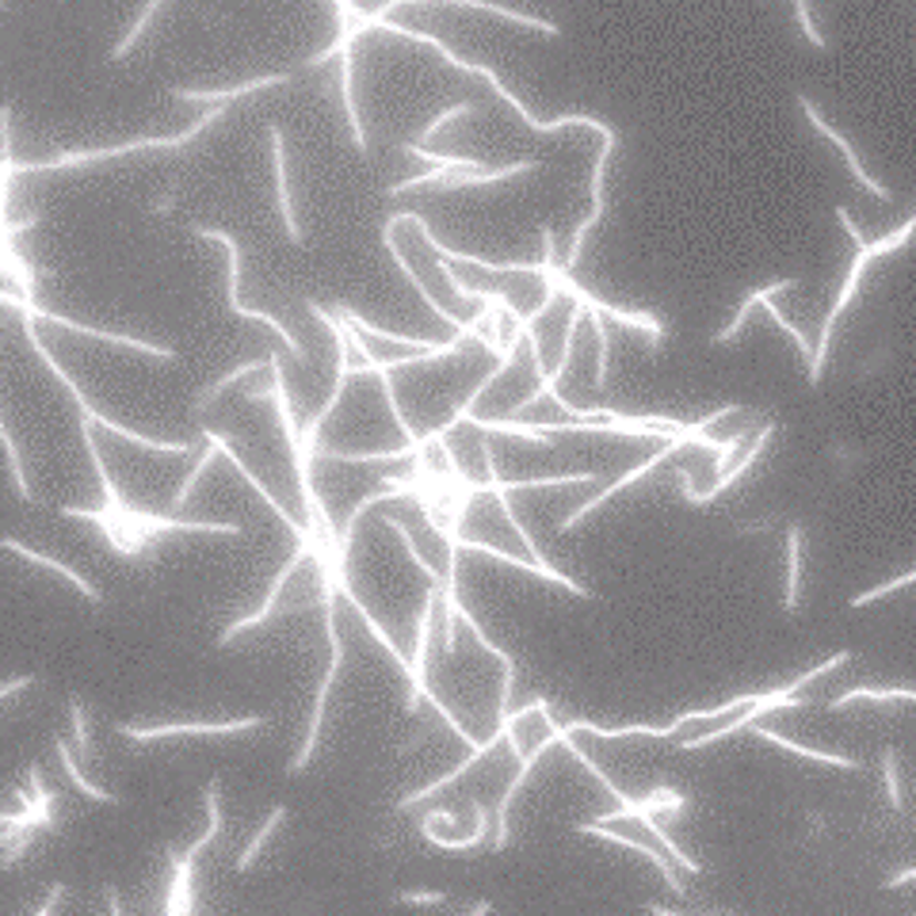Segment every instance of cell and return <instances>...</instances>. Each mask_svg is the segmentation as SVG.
I'll list each match as a JSON object with an SVG mask.
<instances>
[{"mask_svg":"<svg viewBox=\"0 0 916 916\" xmlns=\"http://www.w3.org/2000/svg\"><path fill=\"white\" fill-rule=\"evenodd\" d=\"M0 249H4V275H8V283H15L20 287V294L23 299H31L35 302V268H31V260H23L20 252H15V241H0Z\"/></svg>","mask_w":916,"mask_h":916,"instance_id":"obj_34","label":"cell"},{"mask_svg":"<svg viewBox=\"0 0 916 916\" xmlns=\"http://www.w3.org/2000/svg\"><path fill=\"white\" fill-rule=\"evenodd\" d=\"M473 112H478V107H473L470 100H462V104H451L447 112H439L428 126H424V131L417 134V142H420V146H428V138H436V134L444 131V126L451 123V118H466V115H473Z\"/></svg>","mask_w":916,"mask_h":916,"instance_id":"obj_47","label":"cell"},{"mask_svg":"<svg viewBox=\"0 0 916 916\" xmlns=\"http://www.w3.org/2000/svg\"><path fill=\"white\" fill-rule=\"evenodd\" d=\"M202 439H207V444H215V447H218V455H222V458H226V462H229V466H233V470H237V473H241V478H244V486H249V489H252V493H257V497H260V500H264V504L271 508V512H275V520H283V528H287V531H291V534H294V539H299V542H313V539H318V534H313V531H310V523H302V520H294V516H291V512H287V508H283V500H279L275 493H271V489L264 486V481H260V478H257V470H252V466H249V462H244V458H241V455H237V451H233V447H229V444H226V436H218V431H215V428H202Z\"/></svg>","mask_w":916,"mask_h":916,"instance_id":"obj_14","label":"cell"},{"mask_svg":"<svg viewBox=\"0 0 916 916\" xmlns=\"http://www.w3.org/2000/svg\"><path fill=\"white\" fill-rule=\"evenodd\" d=\"M776 431H779V420H763L760 428L752 431V439H749V447H745V451H741V458H737V462L729 466V470L722 473V478L715 481V489H702V493H699V489L691 486V473H687V470H676V481H680V493H684L687 504L707 508V504H715V500L722 497V493H729V489H733L737 481H741L745 473H749L752 466L760 462L763 451H768V444H771V439H776Z\"/></svg>","mask_w":916,"mask_h":916,"instance_id":"obj_8","label":"cell"},{"mask_svg":"<svg viewBox=\"0 0 916 916\" xmlns=\"http://www.w3.org/2000/svg\"><path fill=\"white\" fill-rule=\"evenodd\" d=\"M268 142H271V168H275L279 218H283V229H287V237H291V244H302V241H305V229H302V222H299V215H294L291 184H287V146H283V131H279L275 123L268 126Z\"/></svg>","mask_w":916,"mask_h":916,"instance_id":"obj_19","label":"cell"},{"mask_svg":"<svg viewBox=\"0 0 916 916\" xmlns=\"http://www.w3.org/2000/svg\"><path fill=\"white\" fill-rule=\"evenodd\" d=\"M202 802H207V829H202V836L195 840V844L184 852V860H199L202 852H207L210 844H215L218 836H222V779H210L207 791H202Z\"/></svg>","mask_w":916,"mask_h":916,"instance_id":"obj_27","label":"cell"},{"mask_svg":"<svg viewBox=\"0 0 916 916\" xmlns=\"http://www.w3.org/2000/svg\"><path fill=\"white\" fill-rule=\"evenodd\" d=\"M581 836H596V840H607V844H618V847H626V852H638V855H646V860L653 863V867L660 871V878H665V886L673 889V894H684V882L680 875L673 871V860H668L665 852H660L657 844H642V840H631V836H623V833H615V829H607V825H600V821H589V825H573Z\"/></svg>","mask_w":916,"mask_h":916,"instance_id":"obj_18","label":"cell"},{"mask_svg":"<svg viewBox=\"0 0 916 916\" xmlns=\"http://www.w3.org/2000/svg\"><path fill=\"white\" fill-rule=\"evenodd\" d=\"M341 596H344V604L352 607L355 615H360V623L367 626V634H371V638H375L378 646L386 649V657H389V660H394V665H397V673H405V680H409V676H413V657H405V649L397 646L394 638H389V634H386V626H382L378 618H375V611H371L367 604H363L360 596H355L352 581H344V576H341Z\"/></svg>","mask_w":916,"mask_h":916,"instance_id":"obj_21","label":"cell"},{"mask_svg":"<svg viewBox=\"0 0 916 916\" xmlns=\"http://www.w3.org/2000/svg\"><path fill=\"white\" fill-rule=\"evenodd\" d=\"M424 825H458L451 810H428V818H424Z\"/></svg>","mask_w":916,"mask_h":916,"instance_id":"obj_55","label":"cell"},{"mask_svg":"<svg viewBox=\"0 0 916 916\" xmlns=\"http://www.w3.org/2000/svg\"><path fill=\"white\" fill-rule=\"evenodd\" d=\"M283 821H287V805H275V810H271V813H268V821H264V825H260V833H257V836H252V840H249V847H244V852H241V855H237V863H233V871H241V875H244V871H249V867H252V863H257V855H260V847H264V844H268V836H271V833H275V829H279V825H283Z\"/></svg>","mask_w":916,"mask_h":916,"instance_id":"obj_41","label":"cell"},{"mask_svg":"<svg viewBox=\"0 0 916 916\" xmlns=\"http://www.w3.org/2000/svg\"><path fill=\"white\" fill-rule=\"evenodd\" d=\"M473 428L486 431V436H516V439H528L534 447H554V436L550 431H542V424H523L516 417H500V420H473Z\"/></svg>","mask_w":916,"mask_h":916,"instance_id":"obj_30","label":"cell"},{"mask_svg":"<svg viewBox=\"0 0 916 916\" xmlns=\"http://www.w3.org/2000/svg\"><path fill=\"white\" fill-rule=\"evenodd\" d=\"M264 715L249 718H229V722H176V726H118V733L131 737L134 745L165 741V737H229V733H249V729H264Z\"/></svg>","mask_w":916,"mask_h":916,"instance_id":"obj_12","label":"cell"},{"mask_svg":"<svg viewBox=\"0 0 916 916\" xmlns=\"http://www.w3.org/2000/svg\"><path fill=\"white\" fill-rule=\"evenodd\" d=\"M439 531H451V528H439ZM439 531H436V534H439ZM451 534H455L458 550H470V554L493 558V562H504V565H512V570H520V573H534V576H542V581L558 584V589H562V592H570V596H581V600H596V592H592L589 584L573 581L570 573L554 570V565H542V562H534V558L508 554V550H500V547H489V542H470V539H462V531H451Z\"/></svg>","mask_w":916,"mask_h":916,"instance_id":"obj_10","label":"cell"},{"mask_svg":"<svg viewBox=\"0 0 916 916\" xmlns=\"http://www.w3.org/2000/svg\"><path fill=\"white\" fill-rule=\"evenodd\" d=\"M799 287V275H787V279H776V283H763L757 287V291L749 294L741 305H737V313H733V321H729L726 329H718V336H715V344H733L737 336L745 333V325H749V318H752V310H760L763 302H771V299H779V294H787V291H794Z\"/></svg>","mask_w":916,"mask_h":916,"instance_id":"obj_22","label":"cell"},{"mask_svg":"<svg viewBox=\"0 0 916 916\" xmlns=\"http://www.w3.org/2000/svg\"><path fill=\"white\" fill-rule=\"evenodd\" d=\"M882 783H886V799L894 810H902V776H897V752L882 749Z\"/></svg>","mask_w":916,"mask_h":916,"instance_id":"obj_48","label":"cell"},{"mask_svg":"<svg viewBox=\"0 0 916 916\" xmlns=\"http://www.w3.org/2000/svg\"><path fill=\"white\" fill-rule=\"evenodd\" d=\"M28 787H31V805H35L39 813V829H46V833H54V794H50V787L42 783V771L39 763H31L28 768Z\"/></svg>","mask_w":916,"mask_h":916,"instance_id":"obj_38","label":"cell"},{"mask_svg":"<svg viewBox=\"0 0 916 916\" xmlns=\"http://www.w3.org/2000/svg\"><path fill=\"white\" fill-rule=\"evenodd\" d=\"M4 550H12L15 558H23V562H31V565H42V570H50V573H58L62 581H70L76 592H81L84 600H92V604H104V592L96 589V584L89 581L84 573H76L73 565H65V562H58V558H50V554H42V550H31V547H23V542H15V539H4Z\"/></svg>","mask_w":916,"mask_h":916,"instance_id":"obj_23","label":"cell"},{"mask_svg":"<svg viewBox=\"0 0 916 916\" xmlns=\"http://www.w3.org/2000/svg\"><path fill=\"white\" fill-rule=\"evenodd\" d=\"M35 684H39V676H35V673H31V676H20V680H8L4 687H0V699L8 702L15 691H23V687H35Z\"/></svg>","mask_w":916,"mask_h":916,"instance_id":"obj_54","label":"cell"},{"mask_svg":"<svg viewBox=\"0 0 916 916\" xmlns=\"http://www.w3.org/2000/svg\"><path fill=\"white\" fill-rule=\"evenodd\" d=\"M0 302H4V310L23 313V318H31V321H46V325H58V329H65V333L89 336V341H100V344L131 347V352L149 355V360H160V363H176V352H173V347H160V344H153V341H142V336L112 333V329H96V325H84V321H76V318H65V313L42 310L39 302H31V299H23V294H15L12 287H4V291H0Z\"/></svg>","mask_w":916,"mask_h":916,"instance_id":"obj_7","label":"cell"},{"mask_svg":"<svg viewBox=\"0 0 916 916\" xmlns=\"http://www.w3.org/2000/svg\"><path fill=\"white\" fill-rule=\"evenodd\" d=\"M104 902H107V916H123V905H118V889L104 886Z\"/></svg>","mask_w":916,"mask_h":916,"instance_id":"obj_56","label":"cell"},{"mask_svg":"<svg viewBox=\"0 0 916 916\" xmlns=\"http://www.w3.org/2000/svg\"><path fill=\"white\" fill-rule=\"evenodd\" d=\"M229 104H215L207 107L188 131L180 134H160V138H134V142H123V146H104V149H73V153H54V157L46 160H28V165H15V173L23 176H42V173H62V168H84V165H104V160H118V157H131V153H142V149H184L191 146L195 138H199L202 131H207L210 123H218V118L226 115Z\"/></svg>","mask_w":916,"mask_h":916,"instance_id":"obj_3","label":"cell"},{"mask_svg":"<svg viewBox=\"0 0 916 916\" xmlns=\"http://www.w3.org/2000/svg\"><path fill=\"white\" fill-rule=\"evenodd\" d=\"M752 733H757L760 741L776 745V749H783V752H794V757H802V760H813V763H825V768H836V771H860V768H863L860 760H852V757H840V752H825V749H810V745H802V741H791V737L776 733V729H752Z\"/></svg>","mask_w":916,"mask_h":916,"instance_id":"obj_25","label":"cell"},{"mask_svg":"<svg viewBox=\"0 0 916 916\" xmlns=\"http://www.w3.org/2000/svg\"><path fill=\"white\" fill-rule=\"evenodd\" d=\"M909 584H916V570L894 576V581H882V584H875V589H867V592H860V596H852V604H847V607H852V611L871 607V604H878V600H886V596H897V592L909 589Z\"/></svg>","mask_w":916,"mask_h":916,"instance_id":"obj_42","label":"cell"},{"mask_svg":"<svg viewBox=\"0 0 916 916\" xmlns=\"http://www.w3.org/2000/svg\"><path fill=\"white\" fill-rule=\"evenodd\" d=\"M913 237H916V210H913L909 218H905L902 226L894 229V233H886V237H878V241H867L863 249H855L852 268H847L844 283H840V291H836V302L829 305V313H825V325H821L818 344H813V363L805 367V382H810V386H821V378H825L829 347H833V333H836L840 318H844V310L852 305L855 291H860V283H863V275H867V268L875 264V260H882V257H894V252L905 249V244H909Z\"/></svg>","mask_w":916,"mask_h":916,"instance_id":"obj_2","label":"cell"},{"mask_svg":"<svg viewBox=\"0 0 916 916\" xmlns=\"http://www.w3.org/2000/svg\"><path fill=\"white\" fill-rule=\"evenodd\" d=\"M325 458H333V462H344V466H382V462H405V458H413V451H409V447H397V451H371V455L325 451Z\"/></svg>","mask_w":916,"mask_h":916,"instance_id":"obj_43","label":"cell"},{"mask_svg":"<svg viewBox=\"0 0 916 916\" xmlns=\"http://www.w3.org/2000/svg\"><path fill=\"white\" fill-rule=\"evenodd\" d=\"M15 318L23 321V336H28V344H31V352L39 355L42 360V367L50 371V375H54L58 382H62L65 386V394L73 397V405H76V413H81L84 420H92V424H100V428H107L112 431V436H123L126 444H134V447H142V451H157V455H191V444H168V439H153V436H142V431H134V428H123V424L118 420H112V417H104V413L96 409V405L89 402V397H84V389L76 386L73 382V375L70 371L62 367V363L54 360V355H50V347L39 341V333H35V321L31 318H23V313H15Z\"/></svg>","mask_w":916,"mask_h":916,"instance_id":"obj_5","label":"cell"},{"mask_svg":"<svg viewBox=\"0 0 916 916\" xmlns=\"http://www.w3.org/2000/svg\"><path fill=\"white\" fill-rule=\"evenodd\" d=\"M0 439H4V455H8V470H12V481H15V497L23 500V504H42V500L31 493L28 486V473H23V458H20V447H15L12 439V428H8V420H0Z\"/></svg>","mask_w":916,"mask_h":916,"instance_id":"obj_37","label":"cell"},{"mask_svg":"<svg viewBox=\"0 0 916 916\" xmlns=\"http://www.w3.org/2000/svg\"><path fill=\"white\" fill-rule=\"evenodd\" d=\"M554 745H558V737L547 729V733H542L539 741L531 745V752H528V757L520 760V771H516V779H512V783H508L504 799L497 802V818H493V852H504V847H508V836H512V833H508V810H512L516 794H520L523 787H528V779H531L534 763H539L542 757H547V752L554 749Z\"/></svg>","mask_w":916,"mask_h":916,"instance_id":"obj_17","label":"cell"},{"mask_svg":"<svg viewBox=\"0 0 916 916\" xmlns=\"http://www.w3.org/2000/svg\"><path fill=\"white\" fill-rule=\"evenodd\" d=\"M684 447H702V451H710V455H718V451H722V447H726V439H722V444H718V439H710V431H707V424H702V420H695V424H691V428H687V431H684V436H676V439H673V444H665V447H660V451H657V455H649V458H646V462H638V466H631V470H626V473H623V478H615V481H611V486H607V489H600V493H596V497H592V500H584V504H581V508H573V512H570V516H565V520H562V523H558V531H562V534H570V531H576V528H581V523H584V520H589V516H592V512H600V508H604V504H607V500H611V497H618V493H623V489H631V486H634V481H642V478H649V473H653V470H657V466H665V462H668V458H676V455H680V451H684Z\"/></svg>","mask_w":916,"mask_h":916,"instance_id":"obj_6","label":"cell"},{"mask_svg":"<svg viewBox=\"0 0 916 916\" xmlns=\"http://www.w3.org/2000/svg\"><path fill=\"white\" fill-rule=\"evenodd\" d=\"M62 897H65V886H62V882H58V886H50L46 902L39 905V913H35V916H54V913H58V905H62Z\"/></svg>","mask_w":916,"mask_h":916,"instance_id":"obj_53","label":"cell"},{"mask_svg":"<svg viewBox=\"0 0 916 916\" xmlns=\"http://www.w3.org/2000/svg\"><path fill=\"white\" fill-rule=\"evenodd\" d=\"M70 726H73V741H76V749H81V757H92V737H89V726H84V702L70 699Z\"/></svg>","mask_w":916,"mask_h":916,"instance_id":"obj_51","label":"cell"},{"mask_svg":"<svg viewBox=\"0 0 916 916\" xmlns=\"http://www.w3.org/2000/svg\"><path fill=\"white\" fill-rule=\"evenodd\" d=\"M542 291H562L570 302H581V305H589V310H600L604 318H611L615 325H626V329H634V333H646L649 336V344L653 347H660L665 344V325H660V318H653V313L646 310H623V305H611L604 299H596L592 291H584L581 283L573 279V271H565L562 264H558V241H554V229L550 226H542Z\"/></svg>","mask_w":916,"mask_h":916,"instance_id":"obj_4","label":"cell"},{"mask_svg":"<svg viewBox=\"0 0 916 916\" xmlns=\"http://www.w3.org/2000/svg\"><path fill=\"white\" fill-rule=\"evenodd\" d=\"M794 15H799V28L805 42H810L813 50H829V39L818 31V23H813V12H810V0H794Z\"/></svg>","mask_w":916,"mask_h":916,"instance_id":"obj_50","label":"cell"},{"mask_svg":"<svg viewBox=\"0 0 916 916\" xmlns=\"http://www.w3.org/2000/svg\"><path fill=\"white\" fill-rule=\"evenodd\" d=\"M264 367H268V355H264V360H244V363H237L233 371H226L222 378H215V382H210V386H202V389H199V397H195V417H202V413H207L210 405H215L218 397H222L226 389L233 386V382H241V378L257 375V371H264Z\"/></svg>","mask_w":916,"mask_h":916,"instance_id":"obj_31","label":"cell"},{"mask_svg":"<svg viewBox=\"0 0 916 916\" xmlns=\"http://www.w3.org/2000/svg\"><path fill=\"white\" fill-rule=\"evenodd\" d=\"M54 752H58V760H62V771L73 779V787L84 794V799H92V802H104V805H118L123 799L112 791H104V787H96V783H89L84 779V771H81V763L73 760V752H70V745H65V737H54Z\"/></svg>","mask_w":916,"mask_h":916,"instance_id":"obj_32","label":"cell"},{"mask_svg":"<svg viewBox=\"0 0 916 916\" xmlns=\"http://www.w3.org/2000/svg\"><path fill=\"white\" fill-rule=\"evenodd\" d=\"M402 4H413V0H386L382 8H375V12H371V31H378V23L389 20V12H394V8H402ZM439 4H455V8H470V12L497 15V20L516 23V28H523V31H539V35H547V39H558V35H562V28H558L554 20H542V15L520 12V8L497 4V0H439Z\"/></svg>","mask_w":916,"mask_h":916,"instance_id":"obj_11","label":"cell"},{"mask_svg":"<svg viewBox=\"0 0 916 916\" xmlns=\"http://www.w3.org/2000/svg\"><path fill=\"white\" fill-rule=\"evenodd\" d=\"M763 310H768V318L776 321V325L783 329L787 336H791V341H794V347H799V355H802V363H805V367H810V363H813V344L805 341V336L799 333V329L791 325V321H787V313L779 310V305H776V299H771V302H763Z\"/></svg>","mask_w":916,"mask_h":916,"instance_id":"obj_45","label":"cell"},{"mask_svg":"<svg viewBox=\"0 0 916 916\" xmlns=\"http://www.w3.org/2000/svg\"><path fill=\"white\" fill-rule=\"evenodd\" d=\"M0 4H8V0H0Z\"/></svg>","mask_w":916,"mask_h":916,"instance_id":"obj_59","label":"cell"},{"mask_svg":"<svg viewBox=\"0 0 916 916\" xmlns=\"http://www.w3.org/2000/svg\"><path fill=\"white\" fill-rule=\"evenodd\" d=\"M313 547H318V539H313V542H299V550H294V554L287 558V562H283V570H279V573H275V581H271V589H268L264 604H260L257 611H252V615L233 618V623H229L226 631L218 634V646H222V649H226V646H233V642L241 638L244 631H257V626H264L268 618L275 615V600H279V592H283V584L291 581V576L299 573L305 562H310V558H313Z\"/></svg>","mask_w":916,"mask_h":916,"instance_id":"obj_15","label":"cell"},{"mask_svg":"<svg viewBox=\"0 0 916 916\" xmlns=\"http://www.w3.org/2000/svg\"><path fill=\"white\" fill-rule=\"evenodd\" d=\"M794 104H799V112L805 115V123H810V126H813V131H818V134H821V138H825V142H829V146H833V149L840 153V157H844V165H847V173H852V176H855V184H860V188H863V191H867V195H871V199H878V202H894V191H889V188H886V184H878V180H875V176H871V173H867V168H863V160H860V153H855V149H852V142H847V138H844V134H840V131H836V126H833V123H829V118H825V115H821V112H818V107H813V100H810V96H805V92H794Z\"/></svg>","mask_w":916,"mask_h":916,"instance_id":"obj_9","label":"cell"},{"mask_svg":"<svg viewBox=\"0 0 916 916\" xmlns=\"http://www.w3.org/2000/svg\"><path fill=\"white\" fill-rule=\"evenodd\" d=\"M341 100H344L347 131H352V146L360 153H367V131H363L360 112H355V54L352 50L341 54Z\"/></svg>","mask_w":916,"mask_h":916,"instance_id":"obj_28","label":"cell"},{"mask_svg":"<svg viewBox=\"0 0 916 916\" xmlns=\"http://www.w3.org/2000/svg\"><path fill=\"white\" fill-rule=\"evenodd\" d=\"M402 153L428 160V165H444V168H451V173H481V168H489V165H481V160H473V157H458V153H431L428 146H420V142H409Z\"/></svg>","mask_w":916,"mask_h":916,"instance_id":"obj_40","label":"cell"},{"mask_svg":"<svg viewBox=\"0 0 916 916\" xmlns=\"http://www.w3.org/2000/svg\"><path fill=\"white\" fill-rule=\"evenodd\" d=\"M470 810H473L470 836L447 840V836H439L431 825H424V821H420V836L428 840L431 847H439V852H478V847L489 840V810H486V802H481V799H470Z\"/></svg>","mask_w":916,"mask_h":916,"instance_id":"obj_24","label":"cell"},{"mask_svg":"<svg viewBox=\"0 0 916 916\" xmlns=\"http://www.w3.org/2000/svg\"><path fill=\"white\" fill-rule=\"evenodd\" d=\"M81 444H84V455L92 458V470H96L100 493H104V508H107V512H123V508H126V497L115 489L112 473H107V466H104V455H100L96 436H92V420H84V417H81Z\"/></svg>","mask_w":916,"mask_h":916,"instance_id":"obj_26","label":"cell"},{"mask_svg":"<svg viewBox=\"0 0 916 916\" xmlns=\"http://www.w3.org/2000/svg\"><path fill=\"white\" fill-rule=\"evenodd\" d=\"M268 371H271V386L252 389L249 402H275L279 428H283V439H287V447H291V466H294V481H299L302 512H305V520H310V531L318 534L329 550H336L341 547V534H336L333 520H329L325 504H321V497H318V489H313V455L305 451V444H302V424L294 420L291 394H287V378H283V360H279L275 352L268 355Z\"/></svg>","mask_w":916,"mask_h":916,"instance_id":"obj_1","label":"cell"},{"mask_svg":"<svg viewBox=\"0 0 916 916\" xmlns=\"http://www.w3.org/2000/svg\"><path fill=\"white\" fill-rule=\"evenodd\" d=\"M160 4H165V0H146V8H142V15H138V20H134V28L126 31V35L118 39L115 46H112V58H107V62H115V65H118V62H126V58H131V50L138 46L142 35H146V28L153 23V15H157V8H160Z\"/></svg>","mask_w":916,"mask_h":916,"instance_id":"obj_39","label":"cell"},{"mask_svg":"<svg viewBox=\"0 0 916 916\" xmlns=\"http://www.w3.org/2000/svg\"><path fill=\"white\" fill-rule=\"evenodd\" d=\"M489 913H493V902H486V897H481V902L473 905V909L466 913V916H489Z\"/></svg>","mask_w":916,"mask_h":916,"instance_id":"obj_57","label":"cell"},{"mask_svg":"<svg viewBox=\"0 0 916 916\" xmlns=\"http://www.w3.org/2000/svg\"><path fill=\"white\" fill-rule=\"evenodd\" d=\"M333 8H336V23H341V31H371V12L355 8L352 0H333Z\"/></svg>","mask_w":916,"mask_h":916,"instance_id":"obj_49","label":"cell"},{"mask_svg":"<svg viewBox=\"0 0 916 916\" xmlns=\"http://www.w3.org/2000/svg\"><path fill=\"white\" fill-rule=\"evenodd\" d=\"M279 84H291V73H268V76H257V81L233 84V89H168V92H173V100H184V104L215 107V104H233V100L252 96V92L279 89Z\"/></svg>","mask_w":916,"mask_h":916,"instance_id":"obj_20","label":"cell"},{"mask_svg":"<svg viewBox=\"0 0 916 916\" xmlns=\"http://www.w3.org/2000/svg\"><path fill=\"white\" fill-rule=\"evenodd\" d=\"M642 805H646V813H653V818H657V813H680L684 805H687V799H684L680 791H673V787H657V791L642 799Z\"/></svg>","mask_w":916,"mask_h":916,"instance_id":"obj_46","label":"cell"},{"mask_svg":"<svg viewBox=\"0 0 916 916\" xmlns=\"http://www.w3.org/2000/svg\"><path fill=\"white\" fill-rule=\"evenodd\" d=\"M202 444H207V439H202ZM215 455H218V447H215V444H207V451L199 455V462H195V470L188 473V478H184V486L176 489L173 508H184V500H188V497L195 493V486H199V481H202V473L210 470V462H215Z\"/></svg>","mask_w":916,"mask_h":916,"instance_id":"obj_44","label":"cell"},{"mask_svg":"<svg viewBox=\"0 0 916 916\" xmlns=\"http://www.w3.org/2000/svg\"><path fill=\"white\" fill-rule=\"evenodd\" d=\"M584 310H589V305H584ZM589 321H592V333H596V375H592V386L604 389L607 371H611V329L600 310H589Z\"/></svg>","mask_w":916,"mask_h":916,"instance_id":"obj_36","label":"cell"},{"mask_svg":"<svg viewBox=\"0 0 916 916\" xmlns=\"http://www.w3.org/2000/svg\"><path fill=\"white\" fill-rule=\"evenodd\" d=\"M863 699H871V702H916V687H852V691H844V695H836L833 702H825L829 710H847L852 702H863Z\"/></svg>","mask_w":916,"mask_h":916,"instance_id":"obj_33","label":"cell"},{"mask_svg":"<svg viewBox=\"0 0 916 916\" xmlns=\"http://www.w3.org/2000/svg\"><path fill=\"white\" fill-rule=\"evenodd\" d=\"M783 607L799 611L802 607V523L787 528V592H783Z\"/></svg>","mask_w":916,"mask_h":916,"instance_id":"obj_29","label":"cell"},{"mask_svg":"<svg viewBox=\"0 0 916 916\" xmlns=\"http://www.w3.org/2000/svg\"><path fill=\"white\" fill-rule=\"evenodd\" d=\"M478 451H481V466H486V486H481V493L489 497H500V493H523V489H562V486H592L596 481V473L592 470H576V473H554V478H523V481H504L497 473V458H493V447H489V436L486 431H478Z\"/></svg>","mask_w":916,"mask_h":916,"instance_id":"obj_16","label":"cell"},{"mask_svg":"<svg viewBox=\"0 0 916 916\" xmlns=\"http://www.w3.org/2000/svg\"><path fill=\"white\" fill-rule=\"evenodd\" d=\"M397 905H444L447 894L444 889H405V894L394 897Z\"/></svg>","mask_w":916,"mask_h":916,"instance_id":"obj_52","label":"cell"},{"mask_svg":"<svg viewBox=\"0 0 916 916\" xmlns=\"http://www.w3.org/2000/svg\"><path fill=\"white\" fill-rule=\"evenodd\" d=\"M382 523H386V531H394V534H397V542H402V547H405V554L413 558V565H417V570H420L424 576H428V584H439V581H444L447 573H439L436 565H431L428 558H424V550L417 547V539H413V534H409V528H405V520H397V516H386V520H382Z\"/></svg>","mask_w":916,"mask_h":916,"instance_id":"obj_35","label":"cell"},{"mask_svg":"<svg viewBox=\"0 0 916 916\" xmlns=\"http://www.w3.org/2000/svg\"><path fill=\"white\" fill-rule=\"evenodd\" d=\"M413 229L420 233L424 249L431 252V257H444L447 264H462V268H481V271H500V275H542V260H486V257H473V252H458V249H447L444 241H439L436 233L424 222L420 210H413Z\"/></svg>","mask_w":916,"mask_h":916,"instance_id":"obj_13","label":"cell"},{"mask_svg":"<svg viewBox=\"0 0 916 916\" xmlns=\"http://www.w3.org/2000/svg\"><path fill=\"white\" fill-rule=\"evenodd\" d=\"M646 913H649V916H684V913H673V909H665V905H649Z\"/></svg>","mask_w":916,"mask_h":916,"instance_id":"obj_58","label":"cell"}]
</instances>
